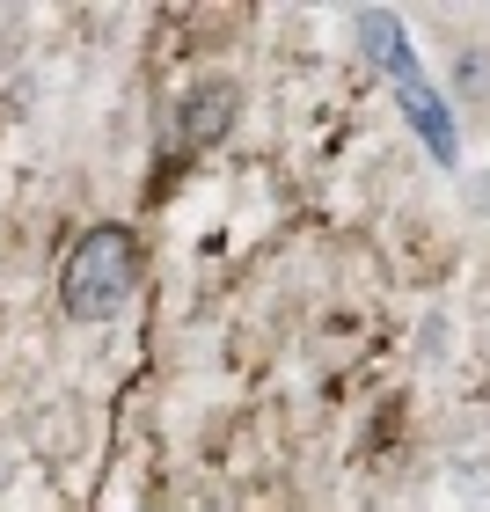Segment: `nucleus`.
Wrapping results in <instances>:
<instances>
[{
  "mask_svg": "<svg viewBox=\"0 0 490 512\" xmlns=\"http://www.w3.org/2000/svg\"><path fill=\"white\" fill-rule=\"evenodd\" d=\"M242 118V88L235 81H198L183 88L176 110H169V154H213Z\"/></svg>",
  "mask_w": 490,
  "mask_h": 512,
  "instance_id": "nucleus-2",
  "label": "nucleus"
},
{
  "mask_svg": "<svg viewBox=\"0 0 490 512\" xmlns=\"http://www.w3.org/2000/svg\"><path fill=\"white\" fill-rule=\"evenodd\" d=\"M395 96H403V118H410V125H417V139L432 147V161H439V169H454V161H461V132H454L447 96H439V88L425 81V66L395 81Z\"/></svg>",
  "mask_w": 490,
  "mask_h": 512,
  "instance_id": "nucleus-3",
  "label": "nucleus"
},
{
  "mask_svg": "<svg viewBox=\"0 0 490 512\" xmlns=\"http://www.w3.org/2000/svg\"><path fill=\"white\" fill-rule=\"evenodd\" d=\"M139 293V242L132 227H88L59 264V300L74 322H110Z\"/></svg>",
  "mask_w": 490,
  "mask_h": 512,
  "instance_id": "nucleus-1",
  "label": "nucleus"
}]
</instances>
